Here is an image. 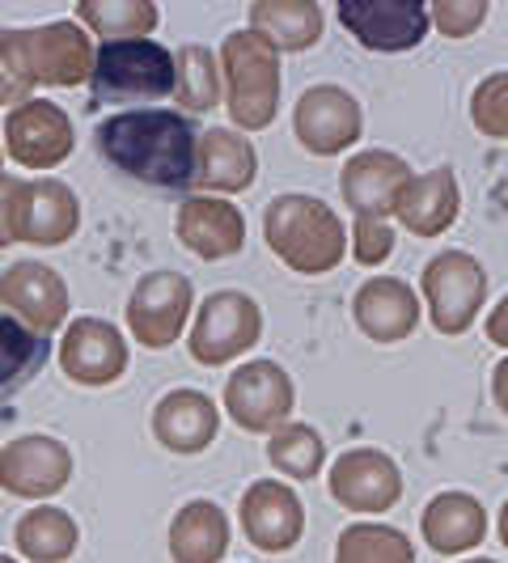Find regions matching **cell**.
<instances>
[{"mask_svg": "<svg viewBox=\"0 0 508 563\" xmlns=\"http://www.w3.org/2000/svg\"><path fill=\"white\" fill-rule=\"evenodd\" d=\"M102 162L123 178L153 187L162 196H183L196 187L199 132L191 114L166 107H136L98 123L93 132Z\"/></svg>", "mask_w": 508, "mask_h": 563, "instance_id": "obj_1", "label": "cell"}, {"mask_svg": "<svg viewBox=\"0 0 508 563\" xmlns=\"http://www.w3.org/2000/svg\"><path fill=\"white\" fill-rule=\"evenodd\" d=\"M93 47L77 22H52L38 30L0 26V102L22 107L30 102L34 85H89Z\"/></svg>", "mask_w": 508, "mask_h": 563, "instance_id": "obj_2", "label": "cell"}, {"mask_svg": "<svg viewBox=\"0 0 508 563\" xmlns=\"http://www.w3.org/2000/svg\"><path fill=\"white\" fill-rule=\"evenodd\" d=\"M263 238L288 272L327 276L347 254V229L335 208L313 196H276L263 212Z\"/></svg>", "mask_w": 508, "mask_h": 563, "instance_id": "obj_3", "label": "cell"}, {"mask_svg": "<svg viewBox=\"0 0 508 563\" xmlns=\"http://www.w3.org/2000/svg\"><path fill=\"white\" fill-rule=\"evenodd\" d=\"M221 73L229 119L242 132L272 128L280 114V52L254 30H233L221 47Z\"/></svg>", "mask_w": 508, "mask_h": 563, "instance_id": "obj_4", "label": "cell"}, {"mask_svg": "<svg viewBox=\"0 0 508 563\" xmlns=\"http://www.w3.org/2000/svg\"><path fill=\"white\" fill-rule=\"evenodd\" d=\"M178 89L174 52L153 38H119L102 43L89 73L93 107H123V102H162Z\"/></svg>", "mask_w": 508, "mask_h": 563, "instance_id": "obj_5", "label": "cell"}, {"mask_svg": "<svg viewBox=\"0 0 508 563\" xmlns=\"http://www.w3.org/2000/svg\"><path fill=\"white\" fill-rule=\"evenodd\" d=\"M263 335V310L242 288H217L199 301L196 327L187 335L191 361L203 368H221L246 356Z\"/></svg>", "mask_w": 508, "mask_h": 563, "instance_id": "obj_6", "label": "cell"}, {"mask_svg": "<svg viewBox=\"0 0 508 563\" xmlns=\"http://www.w3.org/2000/svg\"><path fill=\"white\" fill-rule=\"evenodd\" d=\"M423 301L441 335H466L487 301V272L475 254L441 251L423 263Z\"/></svg>", "mask_w": 508, "mask_h": 563, "instance_id": "obj_7", "label": "cell"}, {"mask_svg": "<svg viewBox=\"0 0 508 563\" xmlns=\"http://www.w3.org/2000/svg\"><path fill=\"white\" fill-rule=\"evenodd\" d=\"M196 310V288L183 272H148L136 280L132 297H128V331L136 343L166 352L183 339L187 313Z\"/></svg>", "mask_w": 508, "mask_h": 563, "instance_id": "obj_8", "label": "cell"}, {"mask_svg": "<svg viewBox=\"0 0 508 563\" xmlns=\"http://www.w3.org/2000/svg\"><path fill=\"white\" fill-rule=\"evenodd\" d=\"M292 377L276 361H246L229 373L225 382V416L242 432H276L292 416Z\"/></svg>", "mask_w": 508, "mask_h": 563, "instance_id": "obj_9", "label": "cell"}, {"mask_svg": "<svg viewBox=\"0 0 508 563\" xmlns=\"http://www.w3.org/2000/svg\"><path fill=\"white\" fill-rule=\"evenodd\" d=\"M292 132L313 157H339L365 132V111L343 85H310L292 107Z\"/></svg>", "mask_w": 508, "mask_h": 563, "instance_id": "obj_10", "label": "cell"}, {"mask_svg": "<svg viewBox=\"0 0 508 563\" xmlns=\"http://www.w3.org/2000/svg\"><path fill=\"white\" fill-rule=\"evenodd\" d=\"M73 479V453L59 437L30 432L0 450V487L18 500H52Z\"/></svg>", "mask_w": 508, "mask_h": 563, "instance_id": "obj_11", "label": "cell"}, {"mask_svg": "<svg viewBox=\"0 0 508 563\" xmlns=\"http://www.w3.org/2000/svg\"><path fill=\"white\" fill-rule=\"evenodd\" d=\"M59 368L85 390L114 386L128 373V339L107 318H73L59 339Z\"/></svg>", "mask_w": 508, "mask_h": 563, "instance_id": "obj_12", "label": "cell"}, {"mask_svg": "<svg viewBox=\"0 0 508 563\" xmlns=\"http://www.w3.org/2000/svg\"><path fill=\"white\" fill-rule=\"evenodd\" d=\"M73 119L47 98H30L4 114V148L22 169H56L73 153Z\"/></svg>", "mask_w": 508, "mask_h": 563, "instance_id": "obj_13", "label": "cell"}, {"mask_svg": "<svg viewBox=\"0 0 508 563\" xmlns=\"http://www.w3.org/2000/svg\"><path fill=\"white\" fill-rule=\"evenodd\" d=\"M335 18L368 52H411L432 26L420 0H343Z\"/></svg>", "mask_w": 508, "mask_h": 563, "instance_id": "obj_14", "label": "cell"}, {"mask_svg": "<svg viewBox=\"0 0 508 563\" xmlns=\"http://www.w3.org/2000/svg\"><path fill=\"white\" fill-rule=\"evenodd\" d=\"M238 521H242V534L251 538V547H258L263 555H284L306 534V505L288 483L258 479L242 492Z\"/></svg>", "mask_w": 508, "mask_h": 563, "instance_id": "obj_15", "label": "cell"}, {"mask_svg": "<svg viewBox=\"0 0 508 563\" xmlns=\"http://www.w3.org/2000/svg\"><path fill=\"white\" fill-rule=\"evenodd\" d=\"M407 183H411V166L390 148H361L339 169V191L356 221H386L398 208Z\"/></svg>", "mask_w": 508, "mask_h": 563, "instance_id": "obj_16", "label": "cell"}, {"mask_svg": "<svg viewBox=\"0 0 508 563\" xmlns=\"http://www.w3.org/2000/svg\"><path fill=\"white\" fill-rule=\"evenodd\" d=\"M0 306L13 313L34 335H56L68 322V284L47 263H13L0 276Z\"/></svg>", "mask_w": 508, "mask_h": 563, "instance_id": "obj_17", "label": "cell"}, {"mask_svg": "<svg viewBox=\"0 0 508 563\" xmlns=\"http://www.w3.org/2000/svg\"><path fill=\"white\" fill-rule=\"evenodd\" d=\"M327 487H331V500L352 512H386L402 500V471L390 453L347 450L335 457Z\"/></svg>", "mask_w": 508, "mask_h": 563, "instance_id": "obj_18", "label": "cell"}, {"mask_svg": "<svg viewBox=\"0 0 508 563\" xmlns=\"http://www.w3.org/2000/svg\"><path fill=\"white\" fill-rule=\"evenodd\" d=\"M77 229H81V203H77V191L64 178H52V174L22 178V191H18V242L64 246Z\"/></svg>", "mask_w": 508, "mask_h": 563, "instance_id": "obj_19", "label": "cell"}, {"mask_svg": "<svg viewBox=\"0 0 508 563\" xmlns=\"http://www.w3.org/2000/svg\"><path fill=\"white\" fill-rule=\"evenodd\" d=\"M174 233L187 251L203 258V263H221L233 258L246 246V217L238 212V203L217 196H187L178 203L174 217Z\"/></svg>", "mask_w": 508, "mask_h": 563, "instance_id": "obj_20", "label": "cell"}, {"mask_svg": "<svg viewBox=\"0 0 508 563\" xmlns=\"http://www.w3.org/2000/svg\"><path fill=\"white\" fill-rule=\"evenodd\" d=\"M352 322L373 343H402L420 327V297L398 276H373L352 297Z\"/></svg>", "mask_w": 508, "mask_h": 563, "instance_id": "obj_21", "label": "cell"}, {"mask_svg": "<svg viewBox=\"0 0 508 563\" xmlns=\"http://www.w3.org/2000/svg\"><path fill=\"white\" fill-rule=\"evenodd\" d=\"M217 428H221V407L203 390H169L157 398L153 407V437L166 445L169 453H183V457H196L217 441Z\"/></svg>", "mask_w": 508, "mask_h": 563, "instance_id": "obj_22", "label": "cell"}, {"mask_svg": "<svg viewBox=\"0 0 508 563\" xmlns=\"http://www.w3.org/2000/svg\"><path fill=\"white\" fill-rule=\"evenodd\" d=\"M462 212V191H457V174L450 166H437L428 174H411V183L398 196V225L416 238H441Z\"/></svg>", "mask_w": 508, "mask_h": 563, "instance_id": "obj_23", "label": "cell"}, {"mask_svg": "<svg viewBox=\"0 0 508 563\" xmlns=\"http://www.w3.org/2000/svg\"><path fill=\"white\" fill-rule=\"evenodd\" d=\"M258 178V153L254 144L233 128H208L199 132L196 187L217 196H238Z\"/></svg>", "mask_w": 508, "mask_h": 563, "instance_id": "obj_24", "label": "cell"}, {"mask_svg": "<svg viewBox=\"0 0 508 563\" xmlns=\"http://www.w3.org/2000/svg\"><path fill=\"white\" fill-rule=\"evenodd\" d=\"M420 530L437 555H466L487 538V512L471 492H441L423 508Z\"/></svg>", "mask_w": 508, "mask_h": 563, "instance_id": "obj_25", "label": "cell"}, {"mask_svg": "<svg viewBox=\"0 0 508 563\" xmlns=\"http://www.w3.org/2000/svg\"><path fill=\"white\" fill-rule=\"evenodd\" d=\"M229 551V517L212 500H187L169 521V560L221 563Z\"/></svg>", "mask_w": 508, "mask_h": 563, "instance_id": "obj_26", "label": "cell"}, {"mask_svg": "<svg viewBox=\"0 0 508 563\" xmlns=\"http://www.w3.org/2000/svg\"><path fill=\"white\" fill-rule=\"evenodd\" d=\"M322 4L313 0H254L251 30L263 34L276 52H310L322 38Z\"/></svg>", "mask_w": 508, "mask_h": 563, "instance_id": "obj_27", "label": "cell"}, {"mask_svg": "<svg viewBox=\"0 0 508 563\" xmlns=\"http://www.w3.org/2000/svg\"><path fill=\"white\" fill-rule=\"evenodd\" d=\"M13 542H18V555L30 563H68L77 555L81 530H77V521L64 508L43 505L18 517Z\"/></svg>", "mask_w": 508, "mask_h": 563, "instance_id": "obj_28", "label": "cell"}, {"mask_svg": "<svg viewBox=\"0 0 508 563\" xmlns=\"http://www.w3.org/2000/svg\"><path fill=\"white\" fill-rule=\"evenodd\" d=\"M52 356V339L34 335L13 313H0V398L26 390Z\"/></svg>", "mask_w": 508, "mask_h": 563, "instance_id": "obj_29", "label": "cell"}, {"mask_svg": "<svg viewBox=\"0 0 508 563\" xmlns=\"http://www.w3.org/2000/svg\"><path fill=\"white\" fill-rule=\"evenodd\" d=\"M77 18L107 43H119V38H148L162 22V9L153 0H81Z\"/></svg>", "mask_w": 508, "mask_h": 563, "instance_id": "obj_30", "label": "cell"}, {"mask_svg": "<svg viewBox=\"0 0 508 563\" xmlns=\"http://www.w3.org/2000/svg\"><path fill=\"white\" fill-rule=\"evenodd\" d=\"M174 73H178V102L187 114L212 111L221 102V59L203 43H187L174 52Z\"/></svg>", "mask_w": 508, "mask_h": 563, "instance_id": "obj_31", "label": "cell"}, {"mask_svg": "<svg viewBox=\"0 0 508 563\" xmlns=\"http://www.w3.org/2000/svg\"><path fill=\"white\" fill-rule=\"evenodd\" d=\"M322 457H327V441H322V432L310 428V423L288 420L284 428H276L272 441H267V462H272L280 475H288V479H297V483L318 479Z\"/></svg>", "mask_w": 508, "mask_h": 563, "instance_id": "obj_32", "label": "cell"}, {"mask_svg": "<svg viewBox=\"0 0 508 563\" xmlns=\"http://www.w3.org/2000/svg\"><path fill=\"white\" fill-rule=\"evenodd\" d=\"M335 563H416V547L407 542L402 530L377 526V521H356L339 534Z\"/></svg>", "mask_w": 508, "mask_h": 563, "instance_id": "obj_33", "label": "cell"}, {"mask_svg": "<svg viewBox=\"0 0 508 563\" xmlns=\"http://www.w3.org/2000/svg\"><path fill=\"white\" fill-rule=\"evenodd\" d=\"M471 123L487 141H508V73H492L471 93Z\"/></svg>", "mask_w": 508, "mask_h": 563, "instance_id": "obj_34", "label": "cell"}, {"mask_svg": "<svg viewBox=\"0 0 508 563\" xmlns=\"http://www.w3.org/2000/svg\"><path fill=\"white\" fill-rule=\"evenodd\" d=\"M428 18L445 38H471L487 22V4L483 0H437Z\"/></svg>", "mask_w": 508, "mask_h": 563, "instance_id": "obj_35", "label": "cell"}, {"mask_svg": "<svg viewBox=\"0 0 508 563\" xmlns=\"http://www.w3.org/2000/svg\"><path fill=\"white\" fill-rule=\"evenodd\" d=\"M395 229L386 221H356V233H352V254L361 267H382L390 254H395Z\"/></svg>", "mask_w": 508, "mask_h": 563, "instance_id": "obj_36", "label": "cell"}, {"mask_svg": "<svg viewBox=\"0 0 508 563\" xmlns=\"http://www.w3.org/2000/svg\"><path fill=\"white\" fill-rule=\"evenodd\" d=\"M18 191H22V178L0 174V251L18 242Z\"/></svg>", "mask_w": 508, "mask_h": 563, "instance_id": "obj_37", "label": "cell"}, {"mask_svg": "<svg viewBox=\"0 0 508 563\" xmlns=\"http://www.w3.org/2000/svg\"><path fill=\"white\" fill-rule=\"evenodd\" d=\"M487 339H492L496 347H508V297L492 310V318H487Z\"/></svg>", "mask_w": 508, "mask_h": 563, "instance_id": "obj_38", "label": "cell"}, {"mask_svg": "<svg viewBox=\"0 0 508 563\" xmlns=\"http://www.w3.org/2000/svg\"><path fill=\"white\" fill-rule=\"evenodd\" d=\"M492 395H496V402H500V411L508 416V356L500 361V365L492 368Z\"/></svg>", "mask_w": 508, "mask_h": 563, "instance_id": "obj_39", "label": "cell"}, {"mask_svg": "<svg viewBox=\"0 0 508 563\" xmlns=\"http://www.w3.org/2000/svg\"><path fill=\"white\" fill-rule=\"evenodd\" d=\"M496 534H500V542L508 547V500L500 505V517H496Z\"/></svg>", "mask_w": 508, "mask_h": 563, "instance_id": "obj_40", "label": "cell"}, {"mask_svg": "<svg viewBox=\"0 0 508 563\" xmlns=\"http://www.w3.org/2000/svg\"><path fill=\"white\" fill-rule=\"evenodd\" d=\"M0 563H18V560H13V555H0Z\"/></svg>", "mask_w": 508, "mask_h": 563, "instance_id": "obj_41", "label": "cell"}, {"mask_svg": "<svg viewBox=\"0 0 508 563\" xmlns=\"http://www.w3.org/2000/svg\"><path fill=\"white\" fill-rule=\"evenodd\" d=\"M462 563H492V560H462Z\"/></svg>", "mask_w": 508, "mask_h": 563, "instance_id": "obj_42", "label": "cell"}, {"mask_svg": "<svg viewBox=\"0 0 508 563\" xmlns=\"http://www.w3.org/2000/svg\"><path fill=\"white\" fill-rule=\"evenodd\" d=\"M0 174H4V169H0Z\"/></svg>", "mask_w": 508, "mask_h": 563, "instance_id": "obj_43", "label": "cell"}]
</instances>
